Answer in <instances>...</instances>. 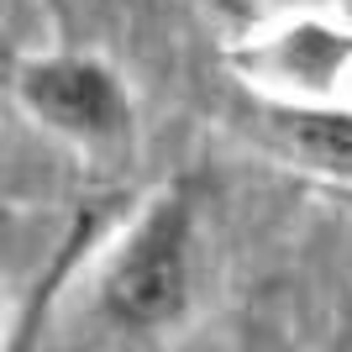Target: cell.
<instances>
[{"label": "cell", "mask_w": 352, "mask_h": 352, "mask_svg": "<svg viewBox=\"0 0 352 352\" xmlns=\"http://www.w3.org/2000/svg\"><path fill=\"white\" fill-rule=\"evenodd\" d=\"M95 305L116 331L163 337L195 305V200L184 184L147 195L100 258Z\"/></svg>", "instance_id": "6da1fadb"}, {"label": "cell", "mask_w": 352, "mask_h": 352, "mask_svg": "<svg viewBox=\"0 0 352 352\" xmlns=\"http://www.w3.org/2000/svg\"><path fill=\"white\" fill-rule=\"evenodd\" d=\"M11 95L37 132L79 153H116L132 142L137 100L121 69L100 53H85V47L21 53L11 63Z\"/></svg>", "instance_id": "7a4b0ae2"}, {"label": "cell", "mask_w": 352, "mask_h": 352, "mask_svg": "<svg viewBox=\"0 0 352 352\" xmlns=\"http://www.w3.org/2000/svg\"><path fill=\"white\" fill-rule=\"evenodd\" d=\"M232 121L258 153H268L294 174L326 179V184H352V100L284 105V100L242 95Z\"/></svg>", "instance_id": "277c9868"}, {"label": "cell", "mask_w": 352, "mask_h": 352, "mask_svg": "<svg viewBox=\"0 0 352 352\" xmlns=\"http://www.w3.org/2000/svg\"><path fill=\"white\" fill-rule=\"evenodd\" d=\"M242 95L284 105L352 100V21L331 11H294L221 47Z\"/></svg>", "instance_id": "3957f363"}]
</instances>
